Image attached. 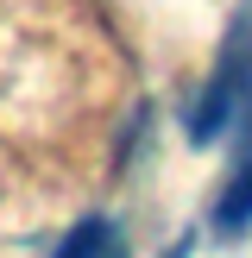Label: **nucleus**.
Here are the masks:
<instances>
[{"instance_id":"1","label":"nucleus","mask_w":252,"mask_h":258,"mask_svg":"<svg viewBox=\"0 0 252 258\" xmlns=\"http://www.w3.org/2000/svg\"><path fill=\"white\" fill-rule=\"evenodd\" d=\"M246 113H252V0L233 13L221 57H214L183 133H189V145H214V139H227V126H246Z\"/></svg>"},{"instance_id":"2","label":"nucleus","mask_w":252,"mask_h":258,"mask_svg":"<svg viewBox=\"0 0 252 258\" xmlns=\"http://www.w3.org/2000/svg\"><path fill=\"white\" fill-rule=\"evenodd\" d=\"M214 233L221 239H239V233H252V113H246V145H239V158H233V170H227V183H221V196H214Z\"/></svg>"},{"instance_id":"3","label":"nucleus","mask_w":252,"mask_h":258,"mask_svg":"<svg viewBox=\"0 0 252 258\" xmlns=\"http://www.w3.org/2000/svg\"><path fill=\"white\" fill-rule=\"evenodd\" d=\"M50 258H120V227H113L107 214H82V221L57 239Z\"/></svg>"}]
</instances>
